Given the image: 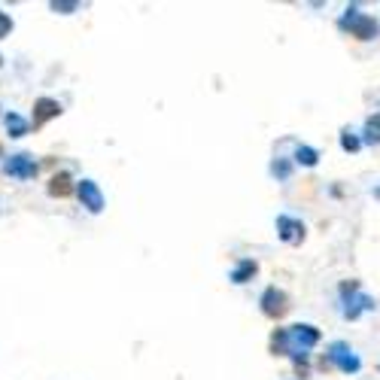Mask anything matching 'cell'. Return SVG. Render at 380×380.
<instances>
[{
  "instance_id": "1",
  "label": "cell",
  "mask_w": 380,
  "mask_h": 380,
  "mask_svg": "<svg viewBox=\"0 0 380 380\" xmlns=\"http://www.w3.org/2000/svg\"><path fill=\"white\" fill-rule=\"evenodd\" d=\"M320 344V329L313 326H289V329H277L271 335V350L274 356H295V365L301 368L307 350H313Z\"/></svg>"
},
{
  "instance_id": "2",
  "label": "cell",
  "mask_w": 380,
  "mask_h": 380,
  "mask_svg": "<svg viewBox=\"0 0 380 380\" xmlns=\"http://www.w3.org/2000/svg\"><path fill=\"white\" fill-rule=\"evenodd\" d=\"M337 27H341V31H350V37H356V40H377V34H380L377 19L359 12L356 6H350V10L337 19Z\"/></svg>"
},
{
  "instance_id": "3",
  "label": "cell",
  "mask_w": 380,
  "mask_h": 380,
  "mask_svg": "<svg viewBox=\"0 0 380 380\" xmlns=\"http://www.w3.org/2000/svg\"><path fill=\"white\" fill-rule=\"evenodd\" d=\"M341 295H344V307H341L344 320H359V313L375 311V307H377L371 295H365L362 289H359V283H344Z\"/></svg>"
},
{
  "instance_id": "4",
  "label": "cell",
  "mask_w": 380,
  "mask_h": 380,
  "mask_svg": "<svg viewBox=\"0 0 380 380\" xmlns=\"http://www.w3.org/2000/svg\"><path fill=\"white\" fill-rule=\"evenodd\" d=\"M322 365H335V368L344 371V375H359V368H362V359H359L353 350H350V344L335 341L332 347H329L326 359H322Z\"/></svg>"
},
{
  "instance_id": "5",
  "label": "cell",
  "mask_w": 380,
  "mask_h": 380,
  "mask_svg": "<svg viewBox=\"0 0 380 380\" xmlns=\"http://www.w3.org/2000/svg\"><path fill=\"white\" fill-rule=\"evenodd\" d=\"M0 171H3L6 177H12V180H34V177H37V171H40V165L34 161V156H27V152H16V156L3 158Z\"/></svg>"
},
{
  "instance_id": "6",
  "label": "cell",
  "mask_w": 380,
  "mask_h": 380,
  "mask_svg": "<svg viewBox=\"0 0 380 380\" xmlns=\"http://www.w3.org/2000/svg\"><path fill=\"white\" fill-rule=\"evenodd\" d=\"M286 311H289L286 292L277 289V286H268V289L262 292V313L271 316V320H280V316H286Z\"/></svg>"
},
{
  "instance_id": "7",
  "label": "cell",
  "mask_w": 380,
  "mask_h": 380,
  "mask_svg": "<svg viewBox=\"0 0 380 380\" xmlns=\"http://www.w3.org/2000/svg\"><path fill=\"white\" fill-rule=\"evenodd\" d=\"M76 195H80L82 207H86L88 213H101V210H104V192H101V186H97L95 180H80V182H76Z\"/></svg>"
},
{
  "instance_id": "8",
  "label": "cell",
  "mask_w": 380,
  "mask_h": 380,
  "mask_svg": "<svg viewBox=\"0 0 380 380\" xmlns=\"http://www.w3.org/2000/svg\"><path fill=\"white\" fill-rule=\"evenodd\" d=\"M277 235L283 244H301L305 241V222L292 216H277Z\"/></svg>"
},
{
  "instance_id": "9",
  "label": "cell",
  "mask_w": 380,
  "mask_h": 380,
  "mask_svg": "<svg viewBox=\"0 0 380 380\" xmlns=\"http://www.w3.org/2000/svg\"><path fill=\"white\" fill-rule=\"evenodd\" d=\"M55 116H61L58 101H52V97H40V101H34V119H31L34 128H43L49 119H55Z\"/></svg>"
},
{
  "instance_id": "10",
  "label": "cell",
  "mask_w": 380,
  "mask_h": 380,
  "mask_svg": "<svg viewBox=\"0 0 380 380\" xmlns=\"http://www.w3.org/2000/svg\"><path fill=\"white\" fill-rule=\"evenodd\" d=\"M259 271V265H256V259H241V262H237V268L231 271V283H246V280H252V274Z\"/></svg>"
},
{
  "instance_id": "11",
  "label": "cell",
  "mask_w": 380,
  "mask_h": 380,
  "mask_svg": "<svg viewBox=\"0 0 380 380\" xmlns=\"http://www.w3.org/2000/svg\"><path fill=\"white\" fill-rule=\"evenodd\" d=\"M3 122H6V134H10V137H25L27 128H31V122H27V119H22L19 112H6Z\"/></svg>"
},
{
  "instance_id": "12",
  "label": "cell",
  "mask_w": 380,
  "mask_h": 380,
  "mask_svg": "<svg viewBox=\"0 0 380 380\" xmlns=\"http://www.w3.org/2000/svg\"><path fill=\"white\" fill-rule=\"evenodd\" d=\"M70 192H73V186H70V174H55L52 182H49V195H52V198H67Z\"/></svg>"
},
{
  "instance_id": "13",
  "label": "cell",
  "mask_w": 380,
  "mask_h": 380,
  "mask_svg": "<svg viewBox=\"0 0 380 380\" xmlns=\"http://www.w3.org/2000/svg\"><path fill=\"white\" fill-rule=\"evenodd\" d=\"M295 161L305 167H316V161H320V152L313 150V146H298L295 150Z\"/></svg>"
},
{
  "instance_id": "14",
  "label": "cell",
  "mask_w": 380,
  "mask_h": 380,
  "mask_svg": "<svg viewBox=\"0 0 380 380\" xmlns=\"http://www.w3.org/2000/svg\"><path fill=\"white\" fill-rule=\"evenodd\" d=\"M365 143H380V112L365 122Z\"/></svg>"
},
{
  "instance_id": "15",
  "label": "cell",
  "mask_w": 380,
  "mask_h": 380,
  "mask_svg": "<svg viewBox=\"0 0 380 380\" xmlns=\"http://www.w3.org/2000/svg\"><path fill=\"white\" fill-rule=\"evenodd\" d=\"M359 146H362V140H359L353 131H344V134H341V150L344 152H359Z\"/></svg>"
},
{
  "instance_id": "16",
  "label": "cell",
  "mask_w": 380,
  "mask_h": 380,
  "mask_svg": "<svg viewBox=\"0 0 380 380\" xmlns=\"http://www.w3.org/2000/svg\"><path fill=\"white\" fill-rule=\"evenodd\" d=\"M271 174H274V177H277V180H289V174H292V165H289V161H283V158H277V161H274V165H271Z\"/></svg>"
},
{
  "instance_id": "17",
  "label": "cell",
  "mask_w": 380,
  "mask_h": 380,
  "mask_svg": "<svg viewBox=\"0 0 380 380\" xmlns=\"http://www.w3.org/2000/svg\"><path fill=\"white\" fill-rule=\"evenodd\" d=\"M10 31H12V19L6 12H0V37H6Z\"/></svg>"
},
{
  "instance_id": "18",
  "label": "cell",
  "mask_w": 380,
  "mask_h": 380,
  "mask_svg": "<svg viewBox=\"0 0 380 380\" xmlns=\"http://www.w3.org/2000/svg\"><path fill=\"white\" fill-rule=\"evenodd\" d=\"M52 10H55V12H64V16H67V12L80 10V3H58V0H55V3H52Z\"/></svg>"
},
{
  "instance_id": "19",
  "label": "cell",
  "mask_w": 380,
  "mask_h": 380,
  "mask_svg": "<svg viewBox=\"0 0 380 380\" xmlns=\"http://www.w3.org/2000/svg\"><path fill=\"white\" fill-rule=\"evenodd\" d=\"M0 64H3V58H0Z\"/></svg>"
}]
</instances>
